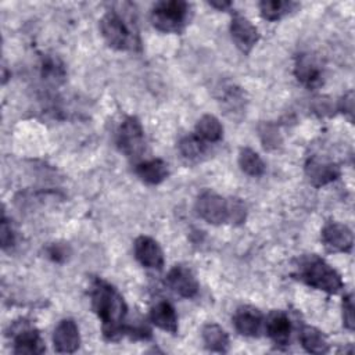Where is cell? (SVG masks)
Wrapping results in <instances>:
<instances>
[{
  "label": "cell",
  "instance_id": "cell-29",
  "mask_svg": "<svg viewBox=\"0 0 355 355\" xmlns=\"http://www.w3.org/2000/svg\"><path fill=\"white\" fill-rule=\"evenodd\" d=\"M0 239H1V248L4 251L10 250L15 244V233L11 226V222L6 218V214L3 212L1 223H0Z\"/></svg>",
  "mask_w": 355,
  "mask_h": 355
},
{
  "label": "cell",
  "instance_id": "cell-13",
  "mask_svg": "<svg viewBox=\"0 0 355 355\" xmlns=\"http://www.w3.org/2000/svg\"><path fill=\"white\" fill-rule=\"evenodd\" d=\"M233 326L241 336L258 337L263 327V315L255 306H239L233 315Z\"/></svg>",
  "mask_w": 355,
  "mask_h": 355
},
{
  "label": "cell",
  "instance_id": "cell-6",
  "mask_svg": "<svg viewBox=\"0 0 355 355\" xmlns=\"http://www.w3.org/2000/svg\"><path fill=\"white\" fill-rule=\"evenodd\" d=\"M196 211L200 218L211 225L229 222V200L215 191H202L196 201Z\"/></svg>",
  "mask_w": 355,
  "mask_h": 355
},
{
  "label": "cell",
  "instance_id": "cell-9",
  "mask_svg": "<svg viewBox=\"0 0 355 355\" xmlns=\"http://www.w3.org/2000/svg\"><path fill=\"white\" fill-rule=\"evenodd\" d=\"M305 175L312 186L322 187L337 180L341 175V169L330 159L312 155L305 162Z\"/></svg>",
  "mask_w": 355,
  "mask_h": 355
},
{
  "label": "cell",
  "instance_id": "cell-11",
  "mask_svg": "<svg viewBox=\"0 0 355 355\" xmlns=\"http://www.w3.org/2000/svg\"><path fill=\"white\" fill-rule=\"evenodd\" d=\"M230 35L234 44L244 53L248 54L259 40V32L252 22L241 14L234 12L230 22Z\"/></svg>",
  "mask_w": 355,
  "mask_h": 355
},
{
  "label": "cell",
  "instance_id": "cell-1",
  "mask_svg": "<svg viewBox=\"0 0 355 355\" xmlns=\"http://www.w3.org/2000/svg\"><path fill=\"white\" fill-rule=\"evenodd\" d=\"M92 308L101 320L103 336L110 341L119 340L126 334L128 305L122 294L104 279L96 277L90 284Z\"/></svg>",
  "mask_w": 355,
  "mask_h": 355
},
{
  "label": "cell",
  "instance_id": "cell-5",
  "mask_svg": "<svg viewBox=\"0 0 355 355\" xmlns=\"http://www.w3.org/2000/svg\"><path fill=\"white\" fill-rule=\"evenodd\" d=\"M116 147L129 159H139L146 151V136L136 116H126L116 130Z\"/></svg>",
  "mask_w": 355,
  "mask_h": 355
},
{
  "label": "cell",
  "instance_id": "cell-30",
  "mask_svg": "<svg viewBox=\"0 0 355 355\" xmlns=\"http://www.w3.org/2000/svg\"><path fill=\"white\" fill-rule=\"evenodd\" d=\"M343 323L348 330L355 329V318H354V295L352 293L347 294L343 298Z\"/></svg>",
  "mask_w": 355,
  "mask_h": 355
},
{
  "label": "cell",
  "instance_id": "cell-20",
  "mask_svg": "<svg viewBox=\"0 0 355 355\" xmlns=\"http://www.w3.org/2000/svg\"><path fill=\"white\" fill-rule=\"evenodd\" d=\"M300 341L305 351L311 354H326L329 352V343L326 336L316 327L304 324L300 330Z\"/></svg>",
  "mask_w": 355,
  "mask_h": 355
},
{
  "label": "cell",
  "instance_id": "cell-7",
  "mask_svg": "<svg viewBox=\"0 0 355 355\" xmlns=\"http://www.w3.org/2000/svg\"><path fill=\"white\" fill-rule=\"evenodd\" d=\"M15 354H43L46 351L40 333L28 322H17L11 327Z\"/></svg>",
  "mask_w": 355,
  "mask_h": 355
},
{
  "label": "cell",
  "instance_id": "cell-22",
  "mask_svg": "<svg viewBox=\"0 0 355 355\" xmlns=\"http://www.w3.org/2000/svg\"><path fill=\"white\" fill-rule=\"evenodd\" d=\"M202 340L207 349L212 352H227L229 349V336L216 323H207L202 327Z\"/></svg>",
  "mask_w": 355,
  "mask_h": 355
},
{
  "label": "cell",
  "instance_id": "cell-10",
  "mask_svg": "<svg viewBox=\"0 0 355 355\" xmlns=\"http://www.w3.org/2000/svg\"><path fill=\"white\" fill-rule=\"evenodd\" d=\"M322 243L330 252H348L354 244L351 229L340 222H329L322 229Z\"/></svg>",
  "mask_w": 355,
  "mask_h": 355
},
{
  "label": "cell",
  "instance_id": "cell-32",
  "mask_svg": "<svg viewBox=\"0 0 355 355\" xmlns=\"http://www.w3.org/2000/svg\"><path fill=\"white\" fill-rule=\"evenodd\" d=\"M338 110H340L343 114H345L349 121H352V115H354V92H352V90L347 92V93L341 97V100H340V103H338Z\"/></svg>",
  "mask_w": 355,
  "mask_h": 355
},
{
  "label": "cell",
  "instance_id": "cell-24",
  "mask_svg": "<svg viewBox=\"0 0 355 355\" xmlns=\"http://www.w3.org/2000/svg\"><path fill=\"white\" fill-rule=\"evenodd\" d=\"M300 7L297 1L284 0H262L259 1V11L262 18L268 21H277L284 15L295 11Z\"/></svg>",
  "mask_w": 355,
  "mask_h": 355
},
{
  "label": "cell",
  "instance_id": "cell-25",
  "mask_svg": "<svg viewBox=\"0 0 355 355\" xmlns=\"http://www.w3.org/2000/svg\"><path fill=\"white\" fill-rule=\"evenodd\" d=\"M239 166L250 176H261L265 173L266 165L263 159L250 147H244L239 153Z\"/></svg>",
  "mask_w": 355,
  "mask_h": 355
},
{
  "label": "cell",
  "instance_id": "cell-31",
  "mask_svg": "<svg viewBox=\"0 0 355 355\" xmlns=\"http://www.w3.org/2000/svg\"><path fill=\"white\" fill-rule=\"evenodd\" d=\"M47 255L50 259L55 261V262H62L67 259L68 257V247L65 244H60V243H54L51 245H49L47 248Z\"/></svg>",
  "mask_w": 355,
  "mask_h": 355
},
{
  "label": "cell",
  "instance_id": "cell-14",
  "mask_svg": "<svg viewBox=\"0 0 355 355\" xmlns=\"http://www.w3.org/2000/svg\"><path fill=\"white\" fill-rule=\"evenodd\" d=\"M216 98L230 118H237L245 112V93L234 83L219 85L216 89Z\"/></svg>",
  "mask_w": 355,
  "mask_h": 355
},
{
  "label": "cell",
  "instance_id": "cell-17",
  "mask_svg": "<svg viewBox=\"0 0 355 355\" xmlns=\"http://www.w3.org/2000/svg\"><path fill=\"white\" fill-rule=\"evenodd\" d=\"M265 331L277 347H287L291 336V322L284 311H272L263 320Z\"/></svg>",
  "mask_w": 355,
  "mask_h": 355
},
{
  "label": "cell",
  "instance_id": "cell-33",
  "mask_svg": "<svg viewBox=\"0 0 355 355\" xmlns=\"http://www.w3.org/2000/svg\"><path fill=\"white\" fill-rule=\"evenodd\" d=\"M211 7H215V8H218V10H222V11H225L226 8H229L230 6H232V3L230 1H218V0H215V1H209L208 3Z\"/></svg>",
  "mask_w": 355,
  "mask_h": 355
},
{
  "label": "cell",
  "instance_id": "cell-18",
  "mask_svg": "<svg viewBox=\"0 0 355 355\" xmlns=\"http://www.w3.org/2000/svg\"><path fill=\"white\" fill-rule=\"evenodd\" d=\"M150 320L153 324L171 334L178 333V315L172 304L168 301H159L151 306Z\"/></svg>",
  "mask_w": 355,
  "mask_h": 355
},
{
  "label": "cell",
  "instance_id": "cell-21",
  "mask_svg": "<svg viewBox=\"0 0 355 355\" xmlns=\"http://www.w3.org/2000/svg\"><path fill=\"white\" fill-rule=\"evenodd\" d=\"M208 143L201 140L196 133L187 135L180 139L178 148L182 157L190 162H198L201 161L207 153H208Z\"/></svg>",
  "mask_w": 355,
  "mask_h": 355
},
{
  "label": "cell",
  "instance_id": "cell-2",
  "mask_svg": "<svg viewBox=\"0 0 355 355\" xmlns=\"http://www.w3.org/2000/svg\"><path fill=\"white\" fill-rule=\"evenodd\" d=\"M130 3L116 4L100 19V31L107 44L121 51H140L141 40Z\"/></svg>",
  "mask_w": 355,
  "mask_h": 355
},
{
  "label": "cell",
  "instance_id": "cell-12",
  "mask_svg": "<svg viewBox=\"0 0 355 355\" xmlns=\"http://www.w3.org/2000/svg\"><path fill=\"white\" fill-rule=\"evenodd\" d=\"M165 283L173 293L184 298H194L200 288L194 273L183 265H175L168 272Z\"/></svg>",
  "mask_w": 355,
  "mask_h": 355
},
{
  "label": "cell",
  "instance_id": "cell-26",
  "mask_svg": "<svg viewBox=\"0 0 355 355\" xmlns=\"http://www.w3.org/2000/svg\"><path fill=\"white\" fill-rule=\"evenodd\" d=\"M42 76L51 83H60L65 78L64 65L53 57H46L42 62Z\"/></svg>",
  "mask_w": 355,
  "mask_h": 355
},
{
  "label": "cell",
  "instance_id": "cell-4",
  "mask_svg": "<svg viewBox=\"0 0 355 355\" xmlns=\"http://www.w3.org/2000/svg\"><path fill=\"white\" fill-rule=\"evenodd\" d=\"M151 24L165 33H180L190 19V4L183 0L158 1L151 8Z\"/></svg>",
  "mask_w": 355,
  "mask_h": 355
},
{
  "label": "cell",
  "instance_id": "cell-15",
  "mask_svg": "<svg viewBox=\"0 0 355 355\" xmlns=\"http://www.w3.org/2000/svg\"><path fill=\"white\" fill-rule=\"evenodd\" d=\"M53 344L55 352L72 354L80 345L79 327L73 319H62L53 333Z\"/></svg>",
  "mask_w": 355,
  "mask_h": 355
},
{
  "label": "cell",
  "instance_id": "cell-27",
  "mask_svg": "<svg viewBox=\"0 0 355 355\" xmlns=\"http://www.w3.org/2000/svg\"><path fill=\"white\" fill-rule=\"evenodd\" d=\"M259 137L262 140V144L266 150H275L282 144V137L280 133L276 128V125L270 122H263L258 128Z\"/></svg>",
  "mask_w": 355,
  "mask_h": 355
},
{
  "label": "cell",
  "instance_id": "cell-28",
  "mask_svg": "<svg viewBox=\"0 0 355 355\" xmlns=\"http://www.w3.org/2000/svg\"><path fill=\"white\" fill-rule=\"evenodd\" d=\"M247 208L240 198H229V222L240 225L245 220Z\"/></svg>",
  "mask_w": 355,
  "mask_h": 355
},
{
  "label": "cell",
  "instance_id": "cell-23",
  "mask_svg": "<svg viewBox=\"0 0 355 355\" xmlns=\"http://www.w3.org/2000/svg\"><path fill=\"white\" fill-rule=\"evenodd\" d=\"M201 140L205 143H216L223 136V126L219 122V119L211 114L202 115L198 122L196 123V132H194Z\"/></svg>",
  "mask_w": 355,
  "mask_h": 355
},
{
  "label": "cell",
  "instance_id": "cell-8",
  "mask_svg": "<svg viewBox=\"0 0 355 355\" xmlns=\"http://www.w3.org/2000/svg\"><path fill=\"white\" fill-rule=\"evenodd\" d=\"M294 75L306 89H316L323 85V67L312 53H301L295 58Z\"/></svg>",
  "mask_w": 355,
  "mask_h": 355
},
{
  "label": "cell",
  "instance_id": "cell-3",
  "mask_svg": "<svg viewBox=\"0 0 355 355\" xmlns=\"http://www.w3.org/2000/svg\"><path fill=\"white\" fill-rule=\"evenodd\" d=\"M295 276L306 286L329 294H336L344 287L340 273L315 254L304 255L298 259Z\"/></svg>",
  "mask_w": 355,
  "mask_h": 355
},
{
  "label": "cell",
  "instance_id": "cell-16",
  "mask_svg": "<svg viewBox=\"0 0 355 355\" xmlns=\"http://www.w3.org/2000/svg\"><path fill=\"white\" fill-rule=\"evenodd\" d=\"M135 257L146 268L159 270L164 266V252L159 244L148 236H139L135 240Z\"/></svg>",
  "mask_w": 355,
  "mask_h": 355
},
{
  "label": "cell",
  "instance_id": "cell-19",
  "mask_svg": "<svg viewBox=\"0 0 355 355\" xmlns=\"http://www.w3.org/2000/svg\"><path fill=\"white\" fill-rule=\"evenodd\" d=\"M168 165L159 159H148L136 165V175L147 184H159L168 178Z\"/></svg>",
  "mask_w": 355,
  "mask_h": 355
}]
</instances>
